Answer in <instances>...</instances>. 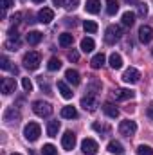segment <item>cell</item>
Segmentation results:
<instances>
[{
	"label": "cell",
	"mask_w": 153,
	"mask_h": 155,
	"mask_svg": "<svg viewBox=\"0 0 153 155\" xmlns=\"http://www.w3.org/2000/svg\"><path fill=\"white\" fill-rule=\"evenodd\" d=\"M22 63H24L25 69H29V71H36V69L40 67V63H41V56H40V52H36V51H29V52L24 54Z\"/></svg>",
	"instance_id": "obj_1"
},
{
	"label": "cell",
	"mask_w": 153,
	"mask_h": 155,
	"mask_svg": "<svg viewBox=\"0 0 153 155\" xmlns=\"http://www.w3.org/2000/svg\"><path fill=\"white\" fill-rule=\"evenodd\" d=\"M121 35H122V31H121L119 25H108L106 31H105V41L108 45H114L115 41L121 40Z\"/></svg>",
	"instance_id": "obj_2"
},
{
	"label": "cell",
	"mask_w": 153,
	"mask_h": 155,
	"mask_svg": "<svg viewBox=\"0 0 153 155\" xmlns=\"http://www.w3.org/2000/svg\"><path fill=\"white\" fill-rule=\"evenodd\" d=\"M40 134H41V128H40L38 123H29V124L24 128V135H25V139H27V141H31V143L38 141Z\"/></svg>",
	"instance_id": "obj_3"
},
{
	"label": "cell",
	"mask_w": 153,
	"mask_h": 155,
	"mask_svg": "<svg viewBox=\"0 0 153 155\" xmlns=\"http://www.w3.org/2000/svg\"><path fill=\"white\" fill-rule=\"evenodd\" d=\"M33 112L40 117H49L52 114V107H50V103H45V101H34L33 103Z\"/></svg>",
	"instance_id": "obj_4"
},
{
	"label": "cell",
	"mask_w": 153,
	"mask_h": 155,
	"mask_svg": "<svg viewBox=\"0 0 153 155\" xmlns=\"http://www.w3.org/2000/svg\"><path fill=\"white\" fill-rule=\"evenodd\" d=\"M119 132H121V135L132 137V135L137 132V124H135V121H130V119L121 121V124H119Z\"/></svg>",
	"instance_id": "obj_5"
},
{
	"label": "cell",
	"mask_w": 153,
	"mask_h": 155,
	"mask_svg": "<svg viewBox=\"0 0 153 155\" xmlns=\"http://www.w3.org/2000/svg\"><path fill=\"white\" fill-rule=\"evenodd\" d=\"M81 150H83V153L85 155H96L97 153V150H99V146H97V143H96L94 139H83V143H81Z\"/></svg>",
	"instance_id": "obj_6"
},
{
	"label": "cell",
	"mask_w": 153,
	"mask_h": 155,
	"mask_svg": "<svg viewBox=\"0 0 153 155\" xmlns=\"http://www.w3.org/2000/svg\"><path fill=\"white\" fill-rule=\"evenodd\" d=\"M61 146L65 148V150H74V146H76V134L74 132H65L63 134V137H61Z\"/></svg>",
	"instance_id": "obj_7"
},
{
	"label": "cell",
	"mask_w": 153,
	"mask_h": 155,
	"mask_svg": "<svg viewBox=\"0 0 153 155\" xmlns=\"http://www.w3.org/2000/svg\"><path fill=\"white\" fill-rule=\"evenodd\" d=\"M122 79L126 81V83H139V79H141V72L135 69V67H130V69H126L124 71V74H122Z\"/></svg>",
	"instance_id": "obj_8"
},
{
	"label": "cell",
	"mask_w": 153,
	"mask_h": 155,
	"mask_svg": "<svg viewBox=\"0 0 153 155\" xmlns=\"http://www.w3.org/2000/svg\"><path fill=\"white\" fill-rule=\"evenodd\" d=\"M112 96L117 101H126V99H132L135 96V92L130 90V88H115L114 92H112Z\"/></svg>",
	"instance_id": "obj_9"
},
{
	"label": "cell",
	"mask_w": 153,
	"mask_h": 155,
	"mask_svg": "<svg viewBox=\"0 0 153 155\" xmlns=\"http://www.w3.org/2000/svg\"><path fill=\"white\" fill-rule=\"evenodd\" d=\"M81 107L88 112H94L96 107H97V101H96V96L94 94H86L83 99H81Z\"/></svg>",
	"instance_id": "obj_10"
},
{
	"label": "cell",
	"mask_w": 153,
	"mask_h": 155,
	"mask_svg": "<svg viewBox=\"0 0 153 155\" xmlns=\"http://www.w3.org/2000/svg\"><path fill=\"white\" fill-rule=\"evenodd\" d=\"M139 40H141L142 43H150L153 40V29L150 25H142V27L139 29Z\"/></svg>",
	"instance_id": "obj_11"
},
{
	"label": "cell",
	"mask_w": 153,
	"mask_h": 155,
	"mask_svg": "<svg viewBox=\"0 0 153 155\" xmlns=\"http://www.w3.org/2000/svg\"><path fill=\"white\" fill-rule=\"evenodd\" d=\"M15 90H16L15 79H13V78H4V79H2V92H4L5 96H9V94H13Z\"/></svg>",
	"instance_id": "obj_12"
},
{
	"label": "cell",
	"mask_w": 153,
	"mask_h": 155,
	"mask_svg": "<svg viewBox=\"0 0 153 155\" xmlns=\"http://www.w3.org/2000/svg\"><path fill=\"white\" fill-rule=\"evenodd\" d=\"M52 18H54V11H52V9H49V7H43V9H40V13H38V22H41V24H49Z\"/></svg>",
	"instance_id": "obj_13"
},
{
	"label": "cell",
	"mask_w": 153,
	"mask_h": 155,
	"mask_svg": "<svg viewBox=\"0 0 153 155\" xmlns=\"http://www.w3.org/2000/svg\"><path fill=\"white\" fill-rule=\"evenodd\" d=\"M103 112H105L108 117H112V119L119 117V108L115 107L114 103H110V101H106V103L103 105Z\"/></svg>",
	"instance_id": "obj_14"
},
{
	"label": "cell",
	"mask_w": 153,
	"mask_h": 155,
	"mask_svg": "<svg viewBox=\"0 0 153 155\" xmlns=\"http://www.w3.org/2000/svg\"><path fill=\"white\" fill-rule=\"evenodd\" d=\"M85 9H86V13H90V15H97V13L101 11V2H99V0H86Z\"/></svg>",
	"instance_id": "obj_15"
},
{
	"label": "cell",
	"mask_w": 153,
	"mask_h": 155,
	"mask_svg": "<svg viewBox=\"0 0 153 155\" xmlns=\"http://www.w3.org/2000/svg\"><path fill=\"white\" fill-rule=\"evenodd\" d=\"M20 119V112L18 110H15V107H9L7 110H5V114H4V121H7V123H16Z\"/></svg>",
	"instance_id": "obj_16"
},
{
	"label": "cell",
	"mask_w": 153,
	"mask_h": 155,
	"mask_svg": "<svg viewBox=\"0 0 153 155\" xmlns=\"http://www.w3.org/2000/svg\"><path fill=\"white\" fill-rule=\"evenodd\" d=\"M65 78H67V81H69V83H72L74 87H76V85H79V81H81L79 72H77V71H74V69H69V71L65 72Z\"/></svg>",
	"instance_id": "obj_17"
},
{
	"label": "cell",
	"mask_w": 153,
	"mask_h": 155,
	"mask_svg": "<svg viewBox=\"0 0 153 155\" xmlns=\"http://www.w3.org/2000/svg\"><path fill=\"white\" fill-rule=\"evenodd\" d=\"M105 61H106L105 54H103V52H99V54H96V56L90 60V65H92V69H101V67L105 65Z\"/></svg>",
	"instance_id": "obj_18"
},
{
	"label": "cell",
	"mask_w": 153,
	"mask_h": 155,
	"mask_svg": "<svg viewBox=\"0 0 153 155\" xmlns=\"http://www.w3.org/2000/svg\"><path fill=\"white\" fill-rule=\"evenodd\" d=\"M58 90L61 92V96H63L65 99H70V97H72V94H74V92L70 90V87H69L65 81H58Z\"/></svg>",
	"instance_id": "obj_19"
},
{
	"label": "cell",
	"mask_w": 153,
	"mask_h": 155,
	"mask_svg": "<svg viewBox=\"0 0 153 155\" xmlns=\"http://www.w3.org/2000/svg\"><path fill=\"white\" fill-rule=\"evenodd\" d=\"M60 45L61 47H70L72 43H74V36L70 35V33H63V35H60Z\"/></svg>",
	"instance_id": "obj_20"
},
{
	"label": "cell",
	"mask_w": 153,
	"mask_h": 155,
	"mask_svg": "<svg viewBox=\"0 0 153 155\" xmlns=\"http://www.w3.org/2000/svg\"><path fill=\"white\" fill-rule=\"evenodd\" d=\"M41 38H43V35H41L40 31H31V33L27 35V43H29V45H36V43L41 41Z\"/></svg>",
	"instance_id": "obj_21"
},
{
	"label": "cell",
	"mask_w": 153,
	"mask_h": 155,
	"mask_svg": "<svg viewBox=\"0 0 153 155\" xmlns=\"http://www.w3.org/2000/svg\"><path fill=\"white\" fill-rule=\"evenodd\" d=\"M61 117H65V119H76L77 110L74 107H63V108H61Z\"/></svg>",
	"instance_id": "obj_22"
},
{
	"label": "cell",
	"mask_w": 153,
	"mask_h": 155,
	"mask_svg": "<svg viewBox=\"0 0 153 155\" xmlns=\"http://www.w3.org/2000/svg\"><path fill=\"white\" fill-rule=\"evenodd\" d=\"M108 152H110V153L121 155L124 152V148H122V144H121L119 141H110V143H108Z\"/></svg>",
	"instance_id": "obj_23"
},
{
	"label": "cell",
	"mask_w": 153,
	"mask_h": 155,
	"mask_svg": "<svg viewBox=\"0 0 153 155\" xmlns=\"http://www.w3.org/2000/svg\"><path fill=\"white\" fill-rule=\"evenodd\" d=\"M94 47H96V43H94L92 38H83L81 40V51H83V52H92Z\"/></svg>",
	"instance_id": "obj_24"
},
{
	"label": "cell",
	"mask_w": 153,
	"mask_h": 155,
	"mask_svg": "<svg viewBox=\"0 0 153 155\" xmlns=\"http://www.w3.org/2000/svg\"><path fill=\"white\" fill-rule=\"evenodd\" d=\"M135 24V15L132 13V11H126L124 15H122V25L124 27H132Z\"/></svg>",
	"instance_id": "obj_25"
},
{
	"label": "cell",
	"mask_w": 153,
	"mask_h": 155,
	"mask_svg": "<svg viewBox=\"0 0 153 155\" xmlns=\"http://www.w3.org/2000/svg\"><path fill=\"white\" fill-rule=\"evenodd\" d=\"M58 130H60V121H50L49 126H47V135L49 137H56Z\"/></svg>",
	"instance_id": "obj_26"
},
{
	"label": "cell",
	"mask_w": 153,
	"mask_h": 155,
	"mask_svg": "<svg viewBox=\"0 0 153 155\" xmlns=\"http://www.w3.org/2000/svg\"><path fill=\"white\" fill-rule=\"evenodd\" d=\"M110 67H112V69H114V71H117V69H121V67H122V58H121V56H119V54H112V56H110Z\"/></svg>",
	"instance_id": "obj_27"
},
{
	"label": "cell",
	"mask_w": 153,
	"mask_h": 155,
	"mask_svg": "<svg viewBox=\"0 0 153 155\" xmlns=\"http://www.w3.org/2000/svg\"><path fill=\"white\" fill-rule=\"evenodd\" d=\"M119 11V2L117 0H106V13L108 15H115Z\"/></svg>",
	"instance_id": "obj_28"
},
{
	"label": "cell",
	"mask_w": 153,
	"mask_h": 155,
	"mask_svg": "<svg viewBox=\"0 0 153 155\" xmlns=\"http://www.w3.org/2000/svg\"><path fill=\"white\" fill-rule=\"evenodd\" d=\"M83 29L86 31V33H96L97 31V24L96 22H92V20H85V24H83Z\"/></svg>",
	"instance_id": "obj_29"
},
{
	"label": "cell",
	"mask_w": 153,
	"mask_h": 155,
	"mask_svg": "<svg viewBox=\"0 0 153 155\" xmlns=\"http://www.w3.org/2000/svg\"><path fill=\"white\" fill-rule=\"evenodd\" d=\"M47 69H49V71H60V69H61V61H60L58 58H50L49 63H47Z\"/></svg>",
	"instance_id": "obj_30"
},
{
	"label": "cell",
	"mask_w": 153,
	"mask_h": 155,
	"mask_svg": "<svg viewBox=\"0 0 153 155\" xmlns=\"http://www.w3.org/2000/svg\"><path fill=\"white\" fill-rule=\"evenodd\" d=\"M56 153H58V150H56L54 144H43V148H41V155H56Z\"/></svg>",
	"instance_id": "obj_31"
},
{
	"label": "cell",
	"mask_w": 153,
	"mask_h": 155,
	"mask_svg": "<svg viewBox=\"0 0 153 155\" xmlns=\"http://www.w3.org/2000/svg\"><path fill=\"white\" fill-rule=\"evenodd\" d=\"M137 153L139 155H153V148L146 146V144H141V146L137 148Z\"/></svg>",
	"instance_id": "obj_32"
},
{
	"label": "cell",
	"mask_w": 153,
	"mask_h": 155,
	"mask_svg": "<svg viewBox=\"0 0 153 155\" xmlns=\"http://www.w3.org/2000/svg\"><path fill=\"white\" fill-rule=\"evenodd\" d=\"M92 128H94L96 132H99V134H108V132H110V128H108L106 124H99V123H94Z\"/></svg>",
	"instance_id": "obj_33"
},
{
	"label": "cell",
	"mask_w": 153,
	"mask_h": 155,
	"mask_svg": "<svg viewBox=\"0 0 153 155\" xmlns=\"http://www.w3.org/2000/svg\"><path fill=\"white\" fill-rule=\"evenodd\" d=\"M79 0H63V7L65 9H76Z\"/></svg>",
	"instance_id": "obj_34"
},
{
	"label": "cell",
	"mask_w": 153,
	"mask_h": 155,
	"mask_svg": "<svg viewBox=\"0 0 153 155\" xmlns=\"http://www.w3.org/2000/svg\"><path fill=\"white\" fill-rule=\"evenodd\" d=\"M18 47H20V41H18V40H15V41H13V40L5 41V49H9V51H16Z\"/></svg>",
	"instance_id": "obj_35"
},
{
	"label": "cell",
	"mask_w": 153,
	"mask_h": 155,
	"mask_svg": "<svg viewBox=\"0 0 153 155\" xmlns=\"http://www.w3.org/2000/svg\"><path fill=\"white\" fill-rule=\"evenodd\" d=\"M137 9H139V16H146V15H148V5H146V4L139 2V4H137Z\"/></svg>",
	"instance_id": "obj_36"
},
{
	"label": "cell",
	"mask_w": 153,
	"mask_h": 155,
	"mask_svg": "<svg viewBox=\"0 0 153 155\" xmlns=\"http://www.w3.org/2000/svg\"><path fill=\"white\" fill-rule=\"evenodd\" d=\"M22 87H24L25 92H31V90H33V83H31V79H29V78H24V79H22Z\"/></svg>",
	"instance_id": "obj_37"
},
{
	"label": "cell",
	"mask_w": 153,
	"mask_h": 155,
	"mask_svg": "<svg viewBox=\"0 0 153 155\" xmlns=\"http://www.w3.org/2000/svg\"><path fill=\"white\" fill-rule=\"evenodd\" d=\"M9 63H11V61H9V60H7L5 56H2V58H0V67H2L4 71H7V69H11V65H9Z\"/></svg>",
	"instance_id": "obj_38"
},
{
	"label": "cell",
	"mask_w": 153,
	"mask_h": 155,
	"mask_svg": "<svg viewBox=\"0 0 153 155\" xmlns=\"http://www.w3.org/2000/svg\"><path fill=\"white\" fill-rule=\"evenodd\" d=\"M69 60H70V61H77V60H79V52H77V51H70V52H69Z\"/></svg>",
	"instance_id": "obj_39"
},
{
	"label": "cell",
	"mask_w": 153,
	"mask_h": 155,
	"mask_svg": "<svg viewBox=\"0 0 153 155\" xmlns=\"http://www.w3.org/2000/svg\"><path fill=\"white\" fill-rule=\"evenodd\" d=\"M2 2H4V5H2V7H4V11H5V9H9V7H13V4H15V0H2Z\"/></svg>",
	"instance_id": "obj_40"
},
{
	"label": "cell",
	"mask_w": 153,
	"mask_h": 155,
	"mask_svg": "<svg viewBox=\"0 0 153 155\" xmlns=\"http://www.w3.org/2000/svg\"><path fill=\"white\" fill-rule=\"evenodd\" d=\"M20 18H22V13H16V15H13V24H16V22H20Z\"/></svg>",
	"instance_id": "obj_41"
},
{
	"label": "cell",
	"mask_w": 153,
	"mask_h": 155,
	"mask_svg": "<svg viewBox=\"0 0 153 155\" xmlns=\"http://www.w3.org/2000/svg\"><path fill=\"white\" fill-rule=\"evenodd\" d=\"M148 117L153 119V103H150V107H148Z\"/></svg>",
	"instance_id": "obj_42"
},
{
	"label": "cell",
	"mask_w": 153,
	"mask_h": 155,
	"mask_svg": "<svg viewBox=\"0 0 153 155\" xmlns=\"http://www.w3.org/2000/svg\"><path fill=\"white\" fill-rule=\"evenodd\" d=\"M54 2V5H63V0H52Z\"/></svg>",
	"instance_id": "obj_43"
},
{
	"label": "cell",
	"mask_w": 153,
	"mask_h": 155,
	"mask_svg": "<svg viewBox=\"0 0 153 155\" xmlns=\"http://www.w3.org/2000/svg\"><path fill=\"white\" fill-rule=\"evenodd\" d=\"M33 2H34V4H41V2H43V0H33Z\"/></svg>",
	"instance_id": "obj_44"
},
{
	"label": "cell",
	"mask_w": 153,
	"mask_h": 155,
	"mask_svg": "<svg viewBox=\"0 0 153 155\" xmlns=\"http://www.w3.org/2000/svg\"><path fill=\"white\" fill-rule=\"evenodd\" d=\"M29 155H36V153H34V152H29Z\"/></svg>",
	"instance_id": "obj_45"
},
{
	"label": "cell",
	"mask_w": 153,
	"mask_h": 155,
	"mask_svg": "<svg viewBox=\"0 0 153 155\" xmlns=\"http://www.w3.org/2000/svg\"><path fill=\"white\" fill-rule=\"evenodd\" d=\"M11 155H22V153H11Z\"/></svg>",
	"instance_id": "obj_46"
},
{
	"label": "cell",
	"mask_w": 153,
	"mask_h": 155,
	"mask_svg": "<svg viewBox=\"0 0 153 155\" xmlns=\"http://www.w3.org/2000/svg\"><path fill=\"white\" fill-rule=\"evenodd\" d=\"M151 54H153V49H151Z\"/></svg>",
	"instance_id": "obj_47"
}]
</instances>
